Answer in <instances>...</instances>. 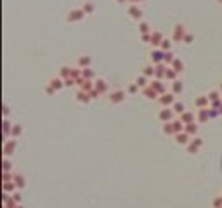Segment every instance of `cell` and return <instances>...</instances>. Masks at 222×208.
<instances>
[{
	"mask_svg": "<svg viewBox=\"0 0 222 208\" xmlns=\"http://www.w3.org/2000/svg\"><path fill=\"white\" fill-rule=\"evenodd\" d=\"M165 75H167V78H170V80H174V71H167V73H165Z\"/></svg>",
	"mask_w": 222,
	"mask_h": 208,
	"instance_id": "obj_16",
	"label": "cell"
},
{
	"mask_svg": "<svg viewBox=\"0 0 222 208\" xmlns=\"http://www.w3.org/2000/svg\"><path fill=\"white\" fill-rule=\"evenodd\" d=\"M83 11H85V14H90L92 11H94V5H92L90 2H89V4H85V5H83Z\"/></svg>",
	"mask_w": 222,
	"mask_h": 208,
	"instance_id": "obj_6",
	"label": "cell"
},
{
	"mask_svg": "<svg viewBox=\"0 0 222 208\" xmlns=\"http://www.w3.org/2000/svg\"><path fill=\"white\" fill-rule=\"evenodd\" d=\"M181 89H182V87H181V83H179V82H175V83H174V92H181Z\"/></svg>",
	"mask_w": 222,
	"mask_h": 208,
	"instance_id": "obj_14",
	"label": "cell"
},
{
	"mask_svg": "<svg viewBox=\"0 0 222 208\" xmlns=\"http://www.w3.org/2000/svg\"><path fill=\"white\" fill-rule=\"evenodd\" d=\"M130 14H132V18H135V19H139L141 16H142V12H141V9L137 5H132L130 7Z\"/></svg>",
	"mask_w": 222,
	"mask_h": 208,
	"instance_id": "obj_2",
	"label": "cell"
},
{
	"mask_svg": "<svg viewBox=\"0 0 222 208\" xmlns=\"http://www.w3.org/2000/svg\"><path fill=\"white\" fill-rule=\"evenodd\" d=\"M186 130H187V134H196V125L194 123H189Z\"/></svg>",
	"mask_w": 222,
	"mask_h": 208,
	"instance_id": "obj_9",
	"label": "cell"
},
{
	"mask_svg": "<svg viewBox=\"0 0 222 208\" xmlns=\"http://www.w3.org/2000/svg\"><path fill=\"white\" fill-rule=\"evenodd\" d=\"M146 75H153V68H146V71H144Z\"/></svg>",
	"mask_w": 222,
	"mask_h": 208,
	"instance_id": "obj_22",
	"label": "cell"
},
{
	"mask_svg": "<svg viewBox=\"0 0 222 208\" xmlns=\"http://www.w3.org/2000/svg\"><path fill=\"white\" fill-rule=\"evenodd\" d=\"M144 82H146V80H144V78H142V76H141V78H139V80H137V83H139V85H144Z\"/></svg>",
	"mask_w": 222,
	"mask_h": 208,
	"instance_id": "obj_23",
	"label": "cell"
},
{
	"mask_svg": "<svg viewBox=\"0 0 222 208\" xmlns=\"http://www.w3.org/2000/svg\"><path fill=\"white\" fill-rule=\"evenodd\" d=\"M196 104H198V106H205V104H207V97H200L196 101Z\"/></svg>",
	"mask_w": 222,
	"mask_h": 208,
	"instance_id": "obj_11",
	"label": "cell"
},
{
	"mask_svg": "<svg viewBox=\"0 0 222 208\" xmlns=\"http://www.w3.org/2000/svg\"><path fill=\"white\" fill-rule=\"evenodd\" d=\"M83 14H85L83 9H73L70 14H68V21H78V19L83 18Z\"/></svg>",
	"mask_w": 222,
	"mask_h": 208,
	"instance_id": "obj_1",
	"label": "cell"
},
{
	"mask_svg": "<svg viewBox=\"0 0 222 208\" xmlns=\"http://www.w3.org/2000/svg\"><path fill=\"white\" fill-rule=\"evenodd\" d=\"M182 35H184V30H182V26H177V28H175V33H174L175 40L182 38Z\"/></svg>",
	"mask_w": 222,
	"mask_h": 208,
	"instance_id": "obj_3",
	"label": "cell"
},
{
	"mask_svg": "<svg viewBox=\"0 0 222 208\" xmlns=\"http://www.w3.org/2000/svg\"><path fill=\"white\" fill-rule=\"evenodd\" d=\"M160 42V33H155L153 35V44H158Z\"/></svg>",
	"mask_w": 222,
	"mask_h": 208,
	"instance_id": "obj_15",
	"label": "cell"
},
{
	"mask_svg": "<svg viewBox=\"0 0 222 208\" xmlns=\"http://www.w3.org/2000/svg\"><path fill=\"white\" fill-rule=\"evenodd\" d=\"M127 2H130V4H137L139 0H127Z\"/></svg>",
	"mask_w": 222,
	"mask_h": 208,
	"instance_id": "obj_25",
	"label": "cell"
},
{
	"mask_svg": "<svg viewBox=\"0 0 222 208\" xmlns=\"http://www.w3.org/2000/svg\"><path fill=\"white\" fill-rule=\"evenodd\" d=\"M52 85L56 87V89H59V87H61V82H59V80H54V82H52Z\"/></svg>",
	"mask_w": 222,
	"mask_h": 208,
	"instance_id": "obj_19",
	"label": "cell"
},
{
	"mask_svg": "<svg viewBox=\"0 0 222 208\" xmlns=\"http://www.w3.org/2000/svg\"><path fill=\"white\" fill-rule=\"evenodd\" d=\"M160 56H161L160 52H155V54H151V57L155 59V61H158V59H160Z\"/></svg>",
	"mask_w": 222,
	"mask_h": 208,
	"instance_id": "obj_17",
	"label": "cell"
},
{
	"mask_svg": "<svg viewBox=\"0 0 222 208\" xmlns=\"http://www.w3.org/2000/svg\"><path fill=\"white\" fill-rule=\"evenodd\" d=\"M186 141H187V135H186V134H182V135L179 134V135H177V142H186Z\"/></svg>",
	"mask_w": 222,
	"mask_h": 208,
	"instance_id": "obj_10",
	"label": "cell"
},
{
	"mask_svg": "<svg viewBox=\"0 0 222 208\" xmlns=\"http://www.w3.org/2000/svg\"><path fill=\"white\" fill-rule=\"evenodd\" d=\"M217 2H219V4H222V0H217Z\"/></svg>",
	"mask_w": 222,
	"mask_h": 208,
	"instance_id": "obj_26",
	"label": "cell"
},
{
	"mask_svg": "<svg viewBox=\"0 0 222 208\" xmlns=\"http://www.w3.org/2000/svg\"><path fill=\"white\" fill-rule=\"evenodd\" d=\"M181 129H182V125H181V121H174V130H175V132H179Z\"/></svg>",
	"mask_w": 222,
	"mask_h": 208,
	"instance_id": "obj_13",
	"label": "cell"
},
{
	"mask_svg": "<svg viewBox=\"0 0 222 208\" xmlns=\"http://www.w3.org/2000/svg\"><path fill=\"white\" fill-rule=\"evenodd\" d=\"M144 94H146V96H148L149 99H153L155 96H156V90H153V89H146V90H144Z\"/></svg>",
	"mask_w": 222,
	"mask_h": 208,
	"instance_id": "obj_7",
	"label": "cell"
},
{
	"mask_svg": "<svg viewBox=\"0 0 222 208\" xmlns=\"http://www.w3.org/2000/svg\"><path fill=\"white\" fill-rule=\"evenodd\" d=\"M172 101H174V99H172V96H163V97H161V104H163V106H168V104H172Z\"/></svg>",
	"mask_w": 222,
	"mask_h": 208,
	"instance_id": "obj_4",
	"label": "cell"
},
{
	"mask_svg": "<svg viewBox=\"0 0 222 208\" xmlns=\"http://www.w3.org/2000/svg\"><path fill=\"white\" fill-rule=\"evenodd\" d=\"M174 68H175V71H181V70H182V62L174 61Z\"/></svg>",
	"mask_w": 222,
	"mask_h": 208,
	"instance_id": "obj_12",
	"label": "cell"
},
{
	"mask_svg": "<svg viewBox=\"0 0 222 208\" xmlns=\"http://www.w3.org/2000/svg\"><path fill=\"white\" fill-rule=\"evenodd\" d=\"M141 30H142V31H148V24H141Z\"/></svg>",
	"mask_w": 222,
	"mask_h": 208,
	"instance_id": "obj_24",
	"label": "cell"
},
{
	"mask_svg": "<svg viewBox=\"0 0 222 208\" xmlns=\"http://www.w3.org/2000/svg\"><path fill=\"white\" fill-rule=\"evenodd\" d=\"M165 61L167 62H172V54H165Z\"/></svg>",
	"mask_w": 222,
	"mask_h": 208,
	"instance_id": "obj_20",
	"label": "cell"
},
{
	"mask_svg": "<svg viewBox=\"0 0 222 208\" xmlns=\"http://www.w3.org/2000/svg\"><path fill=\"white\" fill-rule=\"evenodd\" d=\"M111 101H113V102H118V101H122V92H115L113 96H111Z\"/></svg>",
	"mask_w": 222,
	"mask_h": 208,
	"instance_id": "obj_8",
	"label": "cell"
},
{
	"mask_svg": "<svg viewBox=\"0 0 222 208\" xmlns=\"http://www.w3.org/2000/svg\"><path fill=\"white\" fill-rule=\"evenodd\" d=\"M160 116H161V120H170V116H172V111H170V109H165Z\"/></svg>",
	"mask_w": 222,
	"mask_h": 208,
	"instance_id": "obj_5",
	"label": "cell"
},
{
	"mask_svg": "<svg viewBox=\"0 0 222 208\" xmlns=\"http://www.w3.org/2000/svg\"><path fill=\"white\" fill-rule=\"evenodd\" d=\"M118 2H125V0H118Z\"/></svg>",
	"mask_w": 222,
	"mask_h": 208,
	"instance_id": "obj_27",
	"label": "cell"
},
{
	"mask_svg": "<svg viewBox=\"0 0 222 208\" xmlns=\"http://www.w3.org/2000/svg\"><path fill=\"white\" fill-rule=\"evenodd\" d=\"M174 108H175V111H179V113H181V111L184 109V106H182V104H175Z\"/></svg>",
	"mask_w": 222,
	"mask_h": 208,
	"instance_id": "obj_18",
	"label": "cell"
},
{
	"mask_svg": "<svg viewBox=\"0 0 222 208\" xmlns=\"http://www.w3.org/2000/svg\"><path fill=\"white\" fill-rule=\"evenodd\" d=\"M80 64H89V59L87 57H82V59H80Z\"/></svg>",
	"mask_w": 222,
	"mask_h": 208,
	"instance_id": "obj_21",
	"label": "cell"
}]
</instances>
